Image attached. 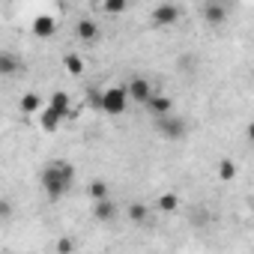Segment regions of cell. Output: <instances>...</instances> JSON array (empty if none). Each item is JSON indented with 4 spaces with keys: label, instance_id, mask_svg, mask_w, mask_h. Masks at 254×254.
Masks as SVG:
<instances>
[{
    "label": "cell",
    "instance_id": "603a6c76",
    "mask_svg": "<svg viewBox=\"0 0 254 254\" xmlns=\"http://www.w3.org/2000/svg\"><path fill=\"white\" fill-rule=\"evenodd\" d=\"M245 138H248V141H251V144H254V120H251V123H248V129H245Z\"/></svg>",
    "mask_w": 254,
    "mask_h": 254
},
{
    "label": "cell",
    "instance_id": "ac0fdd59",
    "mask_svg": "<svg viewBox=\"0 0 254 254\" xmlns=\"http://www.w3.org/2000/svg\"><path fill=\"white\" fill-rule=\"evenodd\" d=\"M156 206H159L162 212H177V209H180V197H177L174 191H165V194H159Z\"/></svg>",
    "mask_w": 254,
    "mask_h": 254
},
{
    "label": "cell",
    "instance_id": "52a82bcc",
    "mask_svg": "<svg viewBox=\"0 0 254 254\" xmlns=\"http://www.w3.org/2000/svg\"><path fill=\"white\" fill-rule=\"evenodd\" d=\"M75 33H78V39H81L84 45H96V42L102 39V30H99V24H96L93 18H81L78 27H75Z\"/></svg>",
    "mask_w": 254,
    "mask_h": 254
},
{
    "label": "cell",
    "instance_id": "ba28073f",
    "mask_svg": "<svg viewBox=\"0 0 254 254\" xmlns=\"http://www.w3.org/2000/svg\"><path fill=\"white\" fill-rule=\"evenodd\" d=\"M117 212H120V209H117V203H114L111 197L93 200V218H96V221H102V224H105V221H114Z\"/></svg>",
    "mask_w": 254,
    "mask_h": 254
},
{
    "label": "cell",
    "instance_id": "44dd1931",
    "mask_svg": "<svg viewBox=\"0 0 254 254\" xmlns=\"http://www.w3.org/2000/svg\"><path fill=\"white\" fill-rule=\"evenodd\" d=\"M102 96H105V90H90V93H87V99H90V105H93L96 111H102Z\"/></svg>",
    "mask_w": 254,
    "mask_h": 254
},
{
    "label": "cell",
    "instance_id": "8992f818",
    "mask_svg": "<svg viewBox=\"0 0 254 254\" xmlns=\"http://www.w3.org/2000/svg\"><path fill=\"white\" fill-rule=\"evenodd\" d=\"M30 30H33L36 39H51L57 33V18L54 15H36L33 24H30Z\"/></svg>",
    "mask_w": 254,
    "mask_h": 254
},
{
    "label": "cell",
    "instance_id": "7c38bea8",
    "mask_svg": "<svg viewBox=\"0 0 254 254\" xmlns=\"http://www.w3.org/2000/svg\"><path fill=\"white\" fill-rule=\"evenodd\" d=\"M236 174H239V168H236V162L233 159H218V165H215V177L221 180V183H233L236 180Z\"/></svg>",
    "mask_w": 254,
    "mask_h": 254
},
{
    "label": "cell",
    "instance_id": "3957f363",
    "mask_svg": "<svg viewBox=\"0 0 254 254\" xmlns=\"http://www.w3.org/2000/svg\"><path fill=\"white\" fill-rule=\"evenodd\" d=\"M156 129H159V135H162L165 141H183V138L189 135V123L171 111V114H165V117H156Z\"/></svg>",
    "mask_w": 254,
    "mask_h": 254
},
{
    "label": "cell",
    "instance_id": "7402d4cb",
    "mask_svg": "<svg viewBox=\"0 0 254 254\" xmlns=\"http://www.w3.org/2000/svg\"><path fill=\"white\" fill-rule=\"evenodd\" d=\"M75 248H78L75 239H60V242H57V251H60V254H69V251H75Z\"/></svg>",
    "mask_w": 254,
    "mask_h": 254
},
{
    "label": "cell",
    "instance_id": "cb8c5ba5",
    "mask_svg": "<svg viewBox=\"0 0 254 254\" xmlns=\"http://www.w3.org/2000/svg\"><path fill=\"white\" fill-rule=\"evenodd\" d=\"M9 212H12V209H9V203L3 200V203H0V215H3V218H9Z\"/></svg>",
    "mask_w": 254,
    "mask_h": 254
},
{
    "label": "cell",
    "instance_id": "2e32d148",
    "mask_svg": "<svg viewBox=\"0 0 254 254\" xmlns=\"http://www.w3.org/2000/svg\"><path fill=\"white\" fill-rule=\"evenodd\" d=\"M21 69V63H18V57L12 54V51H3L0 54V75H15Z\"/></svg>",
    "mask_w": 254,
    "mask_h": 254
},
{
    "label": "cell",
    "instance_id": "7a4b0ae2",
    "mask_svg": "<svg viewBox=\"0 0 254 254\" xmlns=\"http://www.w3.org/2000/svg\"><path fill=\"white\" fill-rule=\"evenodd\" d=\"M129 102H132V96H129V87H126V84L105 87V96H102V114H108V117L126 114Z\"/></svg>",
    "mask_w": 254,
    "mask_h": 254
},
{
    "label": "cell",
    "instance_id": "4fadbf2b",
    "mask_svg": "<svg viewBox=\"0 0 254 254\" xmlns=\"http://www.w3.org/2000/svg\"><path fill=\"white\" fill-rule=\"evenodd\" d=\"M18 108H21L24 114H39V111L45 108V102H42V96H39V93H24V96H21V102H18Z\"/></svg>",
    "mask_w": 254,
    "mask_h": 254
},
{
    "label": "cell",
    "instance_id": "8fae6325",
    "mask_svg": "<svg viewBox=\"0 0 254 254\" xmlns=\"http://www.w3.org/2000/svg\"><path fill=\"white\" fill-rule=\"evenodd\" d=\"M48 105H51L54 111H60L63 117H75V111H72V99H69V93H63V90H54V93L48 96Z\"/></svg>",
    "mask_w": 254,
    "mask_h": 254
},
{
    "label": "cell",
    "instance_id": "30bf717a",
    "mask_svg": "<svg viewBox=\"0 0 254 254\" xmlns=\"http://www.w3.org/2000/svg\"><path fill=\"white\" fill-rule=\"evenodd\" d=\"M144 108H147L153 117H165V114H171V111H174V99H171V96H162V93H153V96H150V102H147Z\"/></svg>",
    "mask_w": 254,
    "mask_h": 254
},
{
    "label": "cell",
    "instance_id": "277c9868",
    "mask_svg": "<svg viewBox=\"0 0 254 254\" xmlns=\"http://www.w3.org/2000/svg\"><path fill=\"white\" fill-rule=\"evenodd\" d=\"M150 21L156 27H174L180 21V6L177 3H159L153 12H150Z\"/></svg>",
    "mask_w": 254,
    "mask_h": 254
},
{
    "label": "cell",
    "instance_id": "ffe728a7",
    "mask_svg": "<svg viewBox=\"0 0 254 254\" xmlns=\"http://www.w3.org/2000/svg\"><path fill=\"white\" fill-rule=\"evenodd\" d=\"M87 194H90L93 200H102V197H108V183H102V180H93V183L87 186Z\"/></svg>",
    "mask_w": 254,
    "mask_h": 254
},
{
    "label": "cell",
    "instance_id": "6da1fadb",
    "mask_svg": "<svg viewBox=\"0 0 254 254\" xmlns=\"http://www.w3.org/2000/svg\"><path fill=\"white\" fill-rule=\"evenodd\" d=\"M39 183H42V191L48 194V200H60L72 189V183H75V168L69 162H60V159L57 162H48L42 168Z\"/></svg>",
    "mask_w": 254,
    "mask_h": 254
},
{
    "label": "cell",
    "instance_id": "e0dca14e",
    "mask_svg": "<svg viewBox=\"0 0 254 254\" xmlns=\"http://www.w3.org/2000/svg\"><path fill=\"white\" fill-rule=\"evenodd\" d=\"M126 212H129V218H132L135 224H144V221L150 218V206H144L141 200H135V203H129V209H126Z\"/></svg>",
    "mask_w": 254,
    "mask_h": 254
},
{
    "label": "cell",
    "instance_id": "9a60e30c",
    "mask_svg": "<svg viewBox=\"0 0 254 254\" xmlns=\"http://www.w3.org/2000/svg\"><path fill=\"white\" fill-rule=\"evenodd\" d=\"M203 18H206V24H224V18H227V9H224L221 3H206V9H203Z\"/></svg>",
    "mask_w": 254,
    "mask_h": 254
},
{
    "label": "cell",
    "instance_id": "9c48e42d",
    "mask_svg": "<svg viewBox=\"0 0 254 254\" xmlns=\"http://www.w3.org/2000/svg\"><path fill=\"white\" fill-rule=\"evenodd\" d=\"M63 120H66V117H63L60 111H54V108H51L48 102H45V108L39 111V126H42V129H45V132H57Z\"/></svg>",
    "mask_w": 254,
    "mask_h": 254
},
{
    "label": "cell",
    "instance_id": "5bb4252c",
    "mask_svg": "<svg viewBox=\"0 0 254 254\" xmlns=\"http://www.w3.org/2000/svg\"><path fill=\"white\" fill-rule=\"evenodd\" d=\"M126 9H129V0H102V12L108 18H120Z\"/></svg>",
    "mask_w": 254,
    "mask_h": 254
},
{
    "label": "cell",
    "instance_id": "d6986e66",
    "mask_svg": "<svg viewBox=\"0 0 254 254\" xmlns=\"http://www.w3.org/2000/svg\"><path fill=\"white\" fill-rule=\"evenodd\" d=\"M63 66H66L69 75H81V72H84V60H81L78 54H66V57H63Z\"/></svg>",
    "mask_w": 254,
    "mask_h": 254
},
{
    "label": "cell",
    "instance_id": "5b68a950",
    "mask_svg": "<svg viewBox=\"0 0 254 254\" xmlns=\"http://www.w3.org/2000/svg\"><path fill=\"white\" fill-rule=\"evenodd\" d=\"M126 87H129L132 102H138V105H147V102H150V96L156 93V90H153V84H150V78H132Z\"/></svg>",
    "mask_w": 254,
    "mask_h": 254
}]
</instances>
